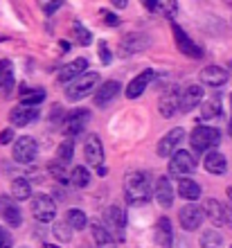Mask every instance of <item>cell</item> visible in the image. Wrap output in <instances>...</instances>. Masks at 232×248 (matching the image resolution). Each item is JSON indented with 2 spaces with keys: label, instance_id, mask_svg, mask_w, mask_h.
I'll return each instance as SVG.
<instances>
[{
  "label": "cell",
  "instance_id": "cell-1",
  "mask_svg": "<svg viewBox=\"0 0 232 248\" xmlns=\"http://www.w3.org/2000/svg\"><path fill=\"white\" fill-rule=\"evenodd\" d=\"M151 194H155V187L151 183V174L144 170H133L124 176V199L129 205H142L149 203Z\"/></svg>",
  "mask_w": 232,
  "mask_h": 248
},
{
  "label": "cell",
  "instance_id": "cell-2",
  "mask_svg": "<svg viewBox=\"0 0 232 248\" xmlns=\"http://www.w3.org/2000/svg\"><path fill=\"white\" fill-rule=\"evenodd\" d=\"M99 84V75L97 72H81L79 77H75L70 84L65 86V99L68 102H79V99L88 97L95 86Z\"/></svg>",
  "mask_w": 232,
  "mask_h": 248
},
{
  "label": "cell",
  "instance_id": "cell-3",
  "mask_svg": "<svg viewBox=\"0 0 232 248\" xmlns=\"http://www.w3.org/2000/svg\"><path fill=\"white\" fill-rule=\"evenodd\" d=\"M189 142H192L194 151H210L217 149L221 142V131L214 129V126H196V129L189 133Z\"/></svg>",
  "mask_w": 232,
  "mask_h": 248
},
{
  "label": "cell",
  "instance_id": "cell-4",
  "mask_svg": "<svg viewBox=\"0 0 232 248\" xmlns=\"http://www.w3.org/2000/svg\"><path fill=\"white\" fill-rule=\"evenodd\" d=\"M104 223L110 228L115 242H124V228H126V210L122 205H108L104 210Z\"/></svg>",
  "mask_w": 232,
  "mask_h": 248
},
{
  "label": "cell",
  "instance_id": "cell-5",
  "mask_svg": "<svg viewBox=\"0 0 232 248\" xmlns=\"http://www.w3.org/2000/svg\"><path fill=\"white\" fill-rule=\"evenodd\" d=\"M32 217L39 223H50L57 217V205L50 194H36L32 196Z\"/></svg>",
  "mask_w": 232,
  "mask_h": 248
},
{
  "label": "cell",
  "instance_id": "cell-6",
  "mask_svg": "<svg viewBox=\"0 0 232 248\" xmlns=\"http://www.w3.org/2000/svg\"><path fill=\"white\" fill-rule=\"evenodd\" d=\"M181 95L183 93L176 86H169L167 91H162V95L158 97V111L162 118H174L181 111Z\"/></svg>",
  "mask_w": 232,
  "mask_h": 248
},
{
  "label": "cell",
  "instance_id": "cell-7",
  "mask_svg": "<svg viewBox=\"0 0 232 248\" xmlns=\"http://www.w3.org/2000/svg\"><path fill=\"white\" fill-rule=\"evenodd\" d=\"M36 151H39V144H36V140L30 136H23L18 138L16 142H14V149H12V156L16 163L20 165H27L32 163L34 158H36Z\"/></svg>",
  "mask_w": 232,
  "mask_h": 248
},
{
  "label": "cell",
  "instance_id": "cell-8",
  "mask_svg": "<svg viewBox=\"0 0 232 248\" xmlns=\"http://www.w3.org/2000/svg\"><path fill=\"white\" fill-rule=\"evenodd\" d=\"M169 171L174 176H189L196 171V158L192 156V151H176L171 160H169Z\"/></svg>",
  "mask_w": 232,
  "mask_h": 248
},
{
  "label": "cell",
  "instance_id": "cell-9",
  "mask_svg": "<svg viewBox=\"0 0 232 248\" xmlns=\"http://www.w3.org/2000/svg\"><path fill=\"white\" fill-rule=\"evenodd\" d=\"M205 219V210L199 208V205H183L181 212H178V221H181V228L187 232H194V230L201 228V223Z\"/></svg>",
  "mask_w": 232,
  "mask_h": 248
},
{
  "label": "cell",
  "instance_id": "cell-10",
  "mask_svg": "<svg viewBox=\"0 0 232 248\" xmlns=\"http://www.w3.org/2000/svg\"><path fill=\"white\" fill-rule=\"evenodd\" d=\"M0 217H2L5 223H9L12 228L23 226V210H20V205H16V199H14V196L0 194Z\"/></svg>",
  "mask_w": 232,
  "mask_h": 248
},
{
  "label": "cell",
  "instance_id": "cell-11",
  "mask_svg": "<svg viewBox=\"0 0 232 248\" xmlns=\"http://www.w3.org/2000/svg\"><path fill=\"white\" fill-rule=\"evenodd\" d=\"M183 138H185V131H183L181 126L171 129L165 138H160V142H158V147H155L158 156L160 158H171L176 151H178V144L183 142Z\"/></svg>",
  "mask_w": 232,
  "mask_h": 248
},
{
  "label": "cell",
  "instance_id": "cell-12",
  "mask_svg": "<svg viewBox=\"0 0 232 248\" xmlns=\"http://www.w3.org/2000/svg\"><path fill=\"white\" fill-rule=\"evenodd\" d=\"M88 120H91V111L88 108H77V111L68 113L63 120V133L65 136H79L86 129Z\"/></svg>",
  "mask_w": 232,
  "mask_h": 248
},
{
  "label": "cell",
  "instance_id": "cell-13",
  "mask_svg": "<svg viewBox=\"0 0 232 248\" xmlns=\"http://www.w3.org/2000/svg\"><path fill=\"white\" fill-rule=\"evenodd\" d=\"M149 46H151V41H149V36H144V34H138V32L126 34L122 39V43H120V54H122V57H129V54L147 50Z\"/></svg>",
  "mask_w": 232,
  "mask_h": 248
},
{
  "label": "cell",
  "instance_id": "cell-14",
  "mask_svg": "<svg viewBox=\"0 0 232 248\" xmlns=\"http://www.w3.org/2000/svg\"><path fill=\"white\" fill-rule=\"evenodd\" d=\"M39 118V111H36V106L32 104H23L20 102L18 106H14L12 113H9V122L14 124V126H27V124H32L34 120Z\"/></svg>",
  "mask_w": 232,
  "mask_h": 248
},
{
  "label": "cell",
  "instance_id": "cell-15",
  "mask_svg": "<svg viewBox=\"0 0 232 248\" xmlns=\"http://www.w3.org/2000/svg\"><path fill=\"white\" fill-rule=\"evenodd\" d=\"M201 81L205 86H212V88H219V86H223L230 79V75H228L226 68H221V65H205L203 70H201Z\"/></svg>",
  "mask_w": 232,
  "mask_h": 248
},
{
  "label": "cell",
  "instance_id": "cell-16",
  "mask_svg": "<svg viewBox=\"0 0 232 248\" xmlns=\"http://www.w3.org/2000/svg\"><path fill=\"white\" fill-rule=\"evenodd\" d=\"M174 39H176V46H178V50H181L183 54L192 57V59H201V57H203V50L183 32L181 25H174Z\"/></svg>",
  "mask_w": 232,
  "mask_h": 248
},
{
  "label": "cell",
  "instance_id": "cell-17",
  "mask_svg": "<svg viewBox=\"0 0 232 248\" xmlns=\"http://www.w3.org/2000/svg\"><path fill=\"white\" fill-rule=\"evenodd\" d=\"M174 196H176V189L169 181V176H160L155 181V201L158 205L162 208H171L174 205Z\"/></svg>",
  "mask_w": 232,
  "mask_h": 248
},
{
  "label": "cell",
  "instance_id": "cell-18",
  "mask_svg": "<svg viewBox=\"0 0 232 248\" xmlns=\"http://www.w3.org/2000/svg\"><path fill=\"white\" fill-rule=\"evenodd\" d=\"M86 65H88V61H86L84 57H79V59H75V61H68L63 68H59L57 81L59 84H70L75 77H79L81 72H86Z\"/></svg>",
  "mask_w": 232,
  "mask_h": 248
},
{
  "label": "cell",
  "instance_id": "cell-19",
  "mask_svg": "<svg viewBox=\"0 0 232 248\" xmlns=\"http://www.w3.org/2000/svg\"><path fill=\"white\" fill-rule=\"evenodd\" d=\"M120 88H122V84L120 81H106V84H102L99 88L95 91V106H99V108H104V106H108L113 99L117 97V93H120Z\"/></svg>",
  "mask_w": 232,
  "mask_h": 248
},
{
  "label": "cell",
  "instance_id": "cell-20",
  "mask_svg": "<svg viewBox=\"0 0 232 248\" xmlns=\"http://www.w3.org/2000/svg\"><path fill=\"white\" fill-rule=\"evenodd\" d=\"M199 104H203V88L199 84L187 86L181 95V113H192Z\"/></svg>",
  "mask_w": 232,
  "mask_h": 248
},
{
  "label": "cell",
  "instance_id": "cell-21",
  "mask_svg": "<svg viewBox=\"0 0 232 248\" xmlns=\"http://www.w3.org/2000/svg\"><path fill=\"white\" fill-rule=\"evenodd\" d=\"M84 158H86V163L93 165V167H97V165L104 163V144H102V140H99L97 136H91L88 140H86Z\"/></svg>",
  "mask_w": 232,
  "mask_h": 248
},
{
  "label": "cell",
  "instance_id": "cell-22",
  "mask_svg": "<svg viewBox=\"0 0 232 248\" xmlns=\"http://www.w3.org/2000/svg\"><path fill=\"white\" fill-rule=\"evenodd\" d=\"M203 165H205V170L210 171V174H214V176H221V174H226V170H228L226 156H223L221 151H214V149H210L205 154Z\"/></svg>",
  "mask_w": 232,
  "mask_h": 248
},
{
  "label": "cell",
  "instance_id": "cell-23",
  "mask_svg": "<svg viewBox=\"0 0 232 248\" xmlns=\"http://www.w3.org/2000/svg\"><path fill=\"white\" fill-rule=\"evenodd\" d=\"M155 77L154 70H142L140 75H138L136 79H131V84L126 86V97L129 99H138L144 93V88H147V84L151 81V79Z\"/></svg>",
  "mask_w": 232,
  "mask_h": 248
},
{
  "label": "cell",
  "instance_id": "cell-24",
  "mask_svg": "<svg viewBox=\"0 0 232 248\" xmlns=\"http://www.w3.org/2000/svg\"><path fill=\"white\" fill-rule=\"evenodd\" d=\"M155 244L158 246H171L174 244V232H171V221H169L167 217H162V219H158V223H155V235H154Z\"/></svg>",
  "mask_w": 232,
  "mask_h": 248
},
{
  "label": "cell",
  "instance_id": "cell-25",
  "mask_svg": "<svg viewBox=\"0 0 232 248\" xmlns=\"http://www.w3.org/2000/svg\"><path fill=\"white\" fill-rule=\"evenodd\" d=\"M14 81H16V77H14V63L9 59H0V93L5 97L12 93Z\"/></svg>",
  "mask_w": 232,
  "mask_h": 248
},
{
  "label": "cell",
  "instance_id": "cell-26",
  "mask_svg": "<svg viewBox=\"0 0 232 248\" xmlns=\"http://www.w3.org/2000/svg\"><path fill=\"white\" fill-rule=\"evenodd\" d=\"M144 7H147L149 12H158L160 16L174 18L176 12H178V0H147Z\"/></svg>",
  "mask_w": 232,
  "mask_h": 248
},
{
  "label": "cell",
  "instance_id": "cell-27",
  "mask_svg": "<svg viewBox=\"0 0 232 248\" xmlns=\"http://www.w3.org/2000/svg\"><path fill=\"white\" fill-rule=\"evenodd\" d=\"M91 235H93V242H95L97 246H110V244L115 242V237H113L110 228L104 221H93L91 223Z\"/></svg>",
  "mask_w": 232,
  "mask_h": 248
},
{
  "label": "cell",
  "instance_id": "cell-28",
  "mask_svg": "<svg viewBox=\"0 0 232 248\" xmlns=\"http://www.w3.org/2000/svg\"><path fill=\"white\" fill-rule=\"evenodd\" d=\"M203 210H205V217L214 226H226V223H223V215H226V205H223V203H219L217 199H207V201L203 203Z\"/></svg>",
  "mask_w": 232,
  "mask_h": 248
},
{
  "label": "cell",
  "instance_id": "cell-29",
  "mask_svg": "<svg viewBox=\"0 0 232 248\" xmlns=\"http://www.w3.org/2000/svg\"><path fill=\"white\" fill-rule=\"evenodd\" d=\"M178 194H181L185 201H196L201 196V187L196 181H192V178H187V176H181V181H178Z\"/></svg>",
  "mask_w": 232,
  "mask_h": 248
},
{
  "label": "cell",
  "instance_id": "cell-30",
  "mask_svg": "<svg viewBox=\"0 0 232 248\" xmlns=\"http://www.w3.org/2000/svg\"><path fill=\"white\" fill-rule=\"evenodd\" d=\"M46 99V91L43 88H34V86H20V102L23 104H32V106H36V104H41Z\"/></svg>",
  "mask_w": 232,
  "mask_h": 248
},
{
  "label": "cell",
  "instance_id": "cell-31",
  "mask_svg": "<svg viewBox=\"0 0 232 248\" xmlns=\"http://www.w3.org/2000/svg\"><path fill=\"white\" fill-rule=\"evenodd\" d=\"M221 113H223V102H221V97H210L203 102V108H201V118L203 120H214L219 118Z\"/></svg>",
  "mask_w": 232,
  "mask_h": 248
},
{
  "label": "cell",
  "instance_id": "cell-32",
  "mask_svg": "<svg viewBox=\"0 0 232 248\" xmlns=\"http://www.w3.org/2000/svg\"><path fill=\"white\" fill-rule=\"evenodd\" d=\"M12 196L16 201H25L32 196V185L27 178H14L12 181Z\"/></svg>",
  "mask_w": 232,
  "mask_h": 248
},
{
  "label": "cell",
  "instance_id": "cell-33",
  "mask_svg": "<svg viewBox=\"0 0 232 248\" xmlns=\"http://www.w3.org/2000/svg\"><path fill=\"white\" fill-rule=\"evenodd\" d=\"M70 183L75 185V187H88V183H91V171L86 170L84 165L72 167V171H70Z\"/></svg>",
  "mask_w": 232,
  "mask_h": 248
},
{
  "label": "cell",
  "instance_id": "cell-34",
  "mask_svg": "<svg viewBox=\"0 0 232 248\" xmlns=\"http://www.w3.org/2000/svg\"><path fill=\"white\" fill-rule=\"evenodd\" d=\"M65 221L70 223L75 230H84L88 226V217L84 215V210H77V208H70L65 212Z\"/></svg>",
  "mask_w": 232,
  "mask_h": 248
},
{
  "label": "cell",
  "instance_id": "cell-35",
  "mask_svg": "<svg viewBox=\"0 0 232 248\" xmlns=\"http://www.w3.org/2000/svg\"><path fill=\"white\" fill-rule=\"evenodd\" d=\"M72 226L68 221H57L54 226H52V232H54V237H57L59 242H63V244H68V242H72Z\"/></svg>",
  "mask_w": 232,
  "mask_h": 248
},
{
  "label": "cell",
  "instance_id": "cell-36",
  "mask_svg": "<svg viewBox=\"0 0 232 248\" xmlns=\"http://www.w3.org/2000/svg\"><path fill=\"white\" fill-rule=\"evenodd\" d=\"M72 34H75V39H77L79 46H91L93 34H91V30H88L84 23H75V25H72Z\"/></svg>",
  "mask_w": 232,
  "mask_h": 248
},
{
  "label": "cell",
  "instance_id": "cell-37",
  "mask_svg": "<svg viewBox=\"0 0 232 248\" xmlns=\"http://www.w3.org/2000/svg\"><path fill=\"white\" fill-rule=\"evenodd\" d=\"M199 244L203 248H207V246H214V248H221L223 246V237L217 232V230H205L203 235H201V239H199Z\"/></svg>",
  "mask_w": 232,
  "mask_h": 248
},
{
  "label": "cell",
  "instance_id": "cell-38",
  "mask_svg": "<svg viewBox=\"0 0 232 248\" xmlns=\"http://www.w3.org/2000/svg\"><path fill=\"white\" fill-rule=\"evenodd\" d=\"M72 154H75V140H72V136H68L63 142L59 144V160L70 163V160H72Z\"/></svg>",
  "mask_w": 232,
  "mask_h": 248
},
{
  "label": "cell",
  "instance_id": "cell-39",
  "mask_svg": "<svg viewBox=\"0 0 232 248\" xmlns=\"http://www.w3.org/2000/svg\"><path fill=\"white\" fill-rule=\"evenodd\" d=\"M39 7L46 16H52L54 12H59L63 7V0H39Z\"/></svg>",
  "mask_w": 232,
  "mask_h": 248
},
{
  "label": "cell",
  "instance_id": "cell-40",
  "mask_svg": "<svg viewBox=\"0 0 232 248\" xmlns=\"http://www.w3.org/2000/svg\"><path fill=\"white\" fill-rule=\"evenodd\" d=\"M63 160H59V165L57 163H52L50 165V171H52V176L57 178V181H61V183H65L68 181V174H65V167H63Z\"/></svg>",
  "mask_w": 232,
  "mask_h": 248
},
{
  "label": "cell",
  "instance_id": "cell-41",
  "mask_svg": "<svg viewBox=\"0 0 232 248\" xmlns=\"http://www.w3.org/2000/svg\"><path fill=\"white\" fill-rule=\"evenodd\" d=\"M97 52H99V59H102V63L108 65L110 61H113V54L108 52V43H106V41H99V43H97Z\"/></svg>",
  "mask_w": 232,
  "mask_h": 248
},
{
  "label": "cell",
  "instance_id": "cell-42",
  "mask_svg": "<svg viewBox=\"0 0 232 248\" xmlns=\"http://www.w3.org/2000/svg\"><path fill=\"white\" fill-rule=\"evenodd\" d=\"M14 140V129H2L0 131V144H9Z\"/></svg>",
  "mask_w": 232,
  "mask_h": 248
},
{
  "label": "cell",
  "instance_id": "cell-43",
  "mask_svg": "<svg viewBox=\"0 0 232 248\" xmlns=\"http://www.w3.org/2000/svg\"><path fill=\"white\" fill-rule=\"evenodd\" d=\"M2 246H12V237H9L5 230L0 228V248H2Z\"/></svg>",
  "mask_w": 232,
  "mask_h": 248
},
{
  "label": "cell",
  "instance_id": "cell-44",
  "mask_svg": "<svg viewBox=\"0 0 232 248\" xmlns=\"http://www.w3.org/2000/svg\"><path fill=\"white\" fill-rule=\"evenodd\" d=\"M104 18H106V23H108L110 27H115L117 23H120V18H117L115 14H104Z\"/></svg>",
  "mask_w": 232,
  "mask_h": 248
},
{
  "label": "cell",
  "instance_id": "cell-45",
  "mask_svg": "<svg viewBox=\"0 0 232 248\" xmlns=\"http://www.w3.org/2000/svg\"><path fill=\"white\" fill-rule=\"evenodd\" d=\"M113 2V7H117V9H124V7L129 5V0H110Z\"/></svg>",
  "mask_w": 232,
  "mask_h": 248
},
{
  "label": "cell",
  "instance_id": "cell-46",
  "mask_svg": "<svg viewBox=\"0 0 232 248\" xmlns=\"http://www.w3.org/2000/svg\"><path fill=\"white\" fill-rule=\"evenodd\" d=\"M97 174H99V176H106V167H104V165H97Z\"/></svg>",
  "mask_w": 232,
  "mask_h": 248
},
{
  "label": "cell",
  "instance_id": "cell-47",
  "mask_svg": "<svg viewBox=\"0 0 232 248\" xmlns=\"http://www.w3.org/2000/svg\"><path fill=\"white\" fill-rule=\"evenodd\" d=\"M226 192H228V199H230V201H232V185H230V187L226 189Z\"/></svg>",
  "mask_w": 232,
  "mask_h": 248
},
{
  "label": "cell",
  "instance_id": "cell-48",
  "mask_svg": "<svg viewBox=\"0 0 232 248\" xmlns=\"http://www.w3.org/2000/svg\"><path fill=\"white\" fill-rule=\"evenodd\" d=\"M230 102H232V95H230ZM230 136H232V118H230Z\"/></svg>",
  "mask_w": 232,
  "mask_h": 248
},
{
  "label": "cell",
  "instance_id": "cell-49",
  "mask_svg": "<svg viewBox=\"0 0 232 248\" xmlns=\"http://www.w3.org/2000/svg\"><path fill=\"white\" fill-rule=\"evenodd\" d=\"M230 68H232V63H230Z\"/></svg>",
  "mask_w": 232,
  "mask_h": 248
}]
</instances>
